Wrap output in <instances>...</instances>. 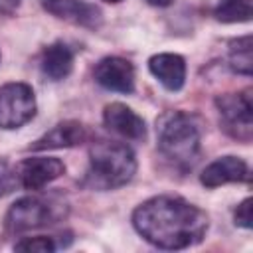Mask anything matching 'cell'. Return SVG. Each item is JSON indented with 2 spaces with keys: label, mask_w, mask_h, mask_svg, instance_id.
Returning <instances> with one entry per match:
<instances>
[{
  "label": "cell",
  "mask_w": 253,
  "mask_h": 253,
  "mask_svg": "<svg viewBox=\"0 0 253 253\" xmlns=\"http://www.w3.org/2000/svg\"><path fill=\"white\" fill-rule=\"evenodd\" d=\"M132 225L160 249H186L208 231V213L180 196H154L132 211Z\"/></svg>",
  "instance_id": "obj_1"
},
{
  "label": "cell",
  "mask_w": 253,
  "mask_h": 253,
  "mask_svg": "<svg viewBox=\"0 0 253 253\" xmlns=\"http://www.w3.org/2000/svg\"><path fill=\"white\" fill-rule=\"evenodd\" d=\"M136 174V158L130 146L119 140H97L89 148V170L83 186L91 190H115Z\"/></svg>",
  "instance_id": "obj_2"
},
{
  "label": "cell",
  "mask_w": 253,
  "mask_h": 253,
  "mask_svg": "<svg viewBox=\"0 0 253 253\" xmlns=\"http://www.w3.org/2000/svg\"><path fill=\"white\" fill-rule=\"evenodd\" d=\"M158 150L178 166H192L200 152V123L184 111H168L156 121Z\"/></svg>",
  "instance_id": "obj_3"
},
{
  "label": "cell",
  "mask_w": 253,
  "mask_h": 253,
  "mask_svg": "<svg viewBox=\"0 0 253 253\" xmlns=\"http://www.w3.org/2000/svg\"><path fill=\"white\" fill-rule=\"evenodd\" d=\"M69 211V206L59 196H24L16 200L6 217L4 225L10 233H24L61 221Z\"/></svg>",
  "instance_id": "obj_4"
},
{
  "label": "cell",
  "mask_w": 253,
  "mask_h": 253,
  "mask_svg": "<svg viewBox=\"0 0 253 253\" xmlns=\"http://www.w3.org/2000/svg\"><path fill=\"white\" fill-rule=\"evenodd\" d=\"M215 107L219 113V125L231 138H237L241 142H249L253 138L251 89L219 95L215 99Z\"/></svg>",
  "instance_id": "obj_5"
},
{
  "label": "cell",
  "mask_w": 253,
  "mask_h": 253,
  "mask_svg": "<svg viewBox=\"0 0 253 253\" xmlns=\"http://www.w3.org/2000/svg\"><path fill=\"white\" fill-rule=\"evenodd\" d=\"M36 115V95L28 83H6L0 87V128H20Z\"/></svg>",
  "instance_id": "obj_6"
},
{
  "label": "cell",
  "mask_w": 253,
  "mask_h": 253,
  "mask_svg": "<svg viewBox=\"0 0 253 253\" xmlns=\"http://www.w3.org/2000/svg\"><path fill=\"white\" fill-rule=\"evenodd\" d=\"M18 182L26 190H42L65 174V164L55 156H32L16 166Z\"/></svg>",
  "instance_id": "obj_7"
},
{
  "label": "cell",
  "mask_w": 253,
  "mask_h": 253,
  "mask_svg": "<svg viewBox=\"0 0 253 253\" xmlns=\"http://www.w3.org/2000/svg\"><path fill=\"white\" fill-rule=\"evenodd\" d=\"M93 77L107 91H117V93L134 91V67L130 61L123 57H117V55L103 57L95 65Z\"/></svg>",
  "instance_id": "obj_8"
},
{
  "label": "cell",
  "mask_w": 253,
  "mask_h": 253,
  "mask_svg": "<svg viewBox=\"0 0 253 253\" xmlns=\"http://www.w3.org/2000/svg\"><path fill=\"white\" fill-rule=\"evenodd\" d=\"M43 10L53 14L59 20H67L85 28H99L103 22V14L95 4L83 0H40Z\"/></svg>",
  "instance_id": "obj_9"
},
{
  "label": "cell",
  "mask_w": 253,
  "mask_h": 253,
  "mask_svg": "<svg viewBox=\"0 0 253 253\" xmlns=\"http://www.w3.org/2000/svg\"><path fill=\"white\" fill-rule=\"evenodd\" d=\"M105 126L128 140H144L146 138V125L144 119L138 117L130 107L123 103H111L103 111Z\"/></svg>",
  "instance_id": "obj_10"
},
{
  "label": "cell",
  "mask_w": 253,
  "mask_h": 253,
  "mask_svg": "<svg viewBox=\"0 0 253 253\" xmlns=\"http://www.w3.org/2000/svg\"><path fill=\"white\" fill-rule=\"evenodd\" d=\"M247 178H249V168L245 160L239 156H221L210 162L200 174V182L206 188H217V186L231 184V182H243Z\"/></svg>",
  "instance_id": "obj_11"
},
{
  "label": "cell",
  "mask_w": 253,
  "mask_h": 253,
  "mask_svg": "<svg viewBox=\"0 0 253 253\" xmlns=\"http://www.w3.org/2000/svg\"><path fill=\"white\" fill-rule=\"evenodd\" d=\"M148 69L168 91H180L186 83V61L178 53L152 55L148 59Z\"/></svg>",
  "instance_id": "obj_12"
},
{
  "label": "cell",
  "mask_w": 253,
  "mask_h": 253,
  "mask_svg": "<svg viewBox=\"0 0 253 253\" xmlns=\"http://www.w3.org/2000/svg\"><path fill=\"white\" fill-rule=\"evenodd\" d=\"M87 140V130L79 121L57 123L51 130L40 136L30 148L32 150H51V148H69Z\"/></svg>",
  "instance_id": "obj_13"
},
{
  "label": "cell",
  "mask_w": 253,
  "mask_h": 253,
  "mask_svg": "<svg viewBox=\"0 0 253 253\" xmlns=\"http://www.w3.org/2000/svg\"><path fill=\"white\" fill-rule=\"evenodd\" d=\"M40 63L45 77L53 81L65 79L73 69V51L63 42H53L42 51Z\"/></svg>",
  "instance_id": "obj_14"
},
{
  "label": "cell",
  "mask_w": 253,
  "mask_h": 253,
  "mask_svg": "<svg viewBox=\"0 0 253 253\" xmlns=\"http://www.w3.org/2000/svg\"><path fill=\"white\" fill-rule=\"evenodd\" d=\"M251 36H243V38H237V40H231L229 42V67L235 71V73H241V75H251V65H253V59H251Z\"/></svg>",
  "instance_id": "obj_15"
},
{
  "label": "cell",
  "mask_w": 253,
  "mask_h": 253,
  "mask_svg": "<svg viewBox=\"0 0 253 253\" xmlns=\"http://www.w3.org/2000/svg\"><path fill=\"white\" fill-rule=\"evenodd\" d=\"M215 18L223 24L249 22L251 20V0H219L215 8Z\"/></svg>",
  "instance_id": "obj_16"
},
{
  "label": "cell",
  "mask_w": 253,
  "mask_h": 253,
  "mask_svg": "<svg viewBox=\"0 0 253 253\" xmlns=\"http://www.w3.org/2000/svg\"><path fill=\"white\" fill-rule=\"evenodd\" d=\"M53 237L47 235H38V237H24L18 243H14L16 251H26V253H51L55 251Z\"/></svg>",
  "instance_id": "obj_17"
},
{
  "label": "cell",
  "mask_w": 253,
  "mask_h": 253,
  "mask_svg": "<svg viewBox=\"0 0 253 253\" xmlns=\"http://www.w3.org/2000/svg\"><path fill=\"white\" fill-rule=\"evenodd\" d=\"M16 186H20L16 168H10L6 162H0V198L16 190Z\"/></svg>",
  "instance_id": "obj_18"
},
{
  "label": "cell",
  "mask_w": 253,
  "mask_h": 253,
  "mask_svg": "<svg viewBox=\"0 0 253 253\" xmlns=\"http://www.w3.org/2000/svg\"><path fill=\"white\" fill-rule=\"evenodd\" d=\"M253 200L251 198H245L237 208H235V213H233V219H235V225L243 227V229H251L253 227V211H251V206Z\"/></svg>",
  "instance_id": "obj_19"
},
{
  "label": "cell",
  "mask_w": 253,
  "mask_h": 253,
  "mask_svg": "<svg viewBox=\"0 0 253 253\" xmlns=\"http://www.w3.org/2000/svg\"><path fill=\"white\" fill-rule=\"evenodd\" d=\"M18 6H20V0H0V12L4 14H12Z\"/></svg>",
  "instance_id": "obj_20"
},
{
  "label": "cell",
  "mask_w": 253,
  "mask_h": 253,
  "mask_svg": "<svg viewBox=\"0 0 253 253\" xmlns=\"http://www.w3.org/2000/svg\"><path fill=\"white\" fill-rule=\"evenodd\" d=\"M148 4H152V6H168V4H172V0H146Z\"/></svg>",
  "instance_id": "obj_21"
},
{
  "label": "cell",
  "mask_w": 253,
  "mask_h": 253,
  "mask_svg": "<svg viewBox=\"0 0 253 253\" xmlns=\"http://www.w3.org/2000/svg\"><path fill=\"white\" fill-rule=\"evenodd\" d=\"M103 2H111V4H117V2H123V0H103Z\"/></svg>",
  "instance_id": "obj_22"
}]
</instances>
